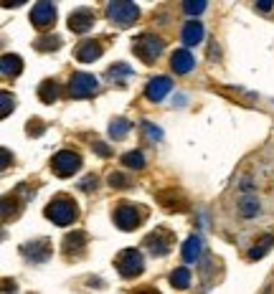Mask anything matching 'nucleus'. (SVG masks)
Returning <instances> with one entry per match:
<instances>
[{
    "mask_svg": "<svg viewBox=\"0 0 274 294\" xmlns=\"http://www.w3.org/2000/svg\"><path fill=\"white\" fill-rule=\"evenodd\" d=\"M46 218L54 220L56 226H68L74 223L76 216H79V208H76V201L68 198V195H56L49 206H46Z\"/></svg>",
    "mask_w": 274,
    "mask_h": 294,
    "instance_id": "f257e3e1",
    "label": "nucleus"
},
{
    "mask_svg": "<svg viewBox=\"0 0 274 294\" xmlns=\"http://www.w3.org/2000/svg\"><path fill=\"white\" fill-rule=\"evenodd\" d=\"M132 51H135V56L140 61L152 64L163 54V41L157 36H152V33H142V36H137L132 41Z\"/></svg>",
    "mask_w": 274,
    "mask_h": 294,
    "instance_id": "f03ea898",
    "label": "nucleus"
},
{
    "mask_svg": "<svg viewBox=\"0 0 274 294\" xmlns=\"http://www.w3.org/2000/svg\"><path fill=\"white\" fill-rule=\"evenodd\" d=\"M137 15H140V8H137L135 3H109L107 5V18L112 23H117L120 28L132 26L137 20Z\"/></svg>",
    "mask_w": 274,
    "mask_h": 294,
    "instance_id": "7ed1b4c3",
    "label": "nucleus"
},
{
    "mask_svg": "<svg viewBox=\"0 0 274 294\" xmlns=\"http://www.w3.org/2000/svg\"><path fill=\"white\" fill-rule=\"evenodd\" d=\"M117 269H120V274L122 277H127V279H132V277H140L142 274V269H145V261H142V254L137 251V249H125V251H120V256H117Z\"/></svg>",
    "mask_w": 274,
    "mask_h": 294,
    "instance_id": "20e7f679",
    "label": "nucleus"
},
{
    "mask_svg": "<svg viewBox=\"0 0 274 294\" xmlns=\"http://www.w3.org/2000/svg\"><path fill=\"white\" fill-rule=\"evenodd\" d=\"M97 86H99L97 76L76 71L68 79V96H74V99H86V96H92V94L97 91Z\"/></svg>",
    "mask_w": 274,
    "mask_h": 294,
    "instance_id": "39448f33",
    "label": "nucleus"
},
{
    "mask_svg": "<svg viewBox=\"0 0 274 294\" xmlns=\"http://www.w3.org/2000/svg\"><path fill=\"white\" fill-rule=\"evenodd\" d=\"M79 167H81V157H79L76 152H71V150H61V152H56V155L51 157V170H54L59 178L74 175Z\"/></svg>",
    "mask_w": 274,
    "mask_h": 294,
    "instance_id": "423d86ee",
    "label": "nucleus"
},
{
    "mask_svg": "<svg viewBox=\"0 0 274 294\" xmlns=\"http://www.w3.org/2000/svg\"><path fill=\"white\" fill-rule=\"evenodd\" d=\"M54 20H56V8H54V3H36V5H33V10H31V23H33L38 31L51 28Z\"/></svg>",
    "mask_w": 274,
    "mask_h": 294,
    "instance_id": "0eeeda50",
    "label": "nucleus"
},
{
    "mask_svg": "<svg viewBox=\"0 0 274 294\" xmlns=\"http://www.w3.org/2000/svg\"><path fill=\"white\" fill-rule=\"evenodd\" d=\"M145 246L155 254V256H165L173 246V233L165 231V228H155L147 238H145Z\"/></svg>",
    "mask_w": 274,
    "mask_h": 294,
    "instance_id": "6e6552de",
    "label": "nucleus"
},
{
    "mask_svg": "<svg viewBox=\"0 0 274 294\" xmlns=\"http://www.w3.org/2000/svg\"><path fill=\"white\" fill-rule=\"evenodd\" d=\"M115 220H117V226H120L122 231H132V228H137V223H140V213H137V208L132 203H117Z\"/></svg>",
    "mask_w": 274,
    "mask_h": 294,
    "instance_id": "1a4fd4ad",
    "label": "nucleus"
},
{
    "mask_svg": "<svg viewBox=\"0 0 274 294\" xmlns=\"http://www.w3.org/2000/svg\"><path fill=\"white\" fill-rule=\"evenodd\" d=\"M170 89H173V81H170L168 76H155V79L147 81V86H145V96H147L150 102H163V99L168 96Z\"/></svg>",
    "mask_w": 274,
    "mask_h": 294,
    "instance_id": "9d476101",
    "label": "nucleus"
},
{
    "mask_svg": "<svg viewBox=\"0 0 274 294\" xmlns=\"http://www.w3.org/2000/svg\"><path fill=\"white\" fill-rule=\"evenodd\" d=\"M94 23V10L92 8H76L71 15H68V28L74 33H86Z\"/></svg>",
    "mask_w": 274,
    "mask_h": 294,
    "instance_id": "9b49d317",
    "label": "nucleus"
},
{
    "mask_svg": "<svg viewBox=\"0 0 274 294\" xmlns=\"http://www.w3.org/2000/svg\"><path fill=\"white\" fill-rule=\"evenodd\" d=\"M157 201H160V206H163L165 211H178V213H186V211H188V201H186L180 193H175V188L160 190V193H157Z\"/></svg>",
    "mask_w": 274,
    "mask_h": 294,
    "instance_id": "f8f14e48",
    "label": "nucleus"
},
{
    "mask_svg": "<svg viewBox=\"0 0 274 294\" xmlns=\"http://www.w3.org/2000/svg\"><path fill=\"white\" fill-rule=\"evenodd\" d=\"M20 254L28 259V261H36V264H41V261H46L49 256H51V243L43 238V241H36V243H26V246H20Z\"/></svg>",
    "mask_w": 274,
    "mask_h": 294,
    "instance_id": "ddd939ff",
    "label": "nucleus"
},
{
    "mask_svg": "<svg viewBox=\"0 0 274 294\" xmlns=\"http://www.w3.org/2000/svg\"><path fill=\"white\" fill-rule=\"evenodd\" d=\"M170 66H173L175 74H188L196 66V61H193V56H191L188 48H178V51L170 56Z\"/></svg>",
    "mask_w": 274,
    "mask_h": 294,
    "instance_id": "4468645a",
    "label": "nucleus"
},
{
    "mask_svg": "<svg viewBox=\"0 0 274 294\" xmlns=\"http://www.w3.org/2000/svg\"><path fill=\"white\" fill-rule=\"evenodd\" d=\"M99 56H102V46H99L97 41H81L79 48H76V59H79L81 64H92V61H97Z\"/></svg>",
    "mask_w": 274,
    "mask_h": 294,
    "instance_id": "2eb2a0df",
    "label": "nucleus"
},
{
    "mask_svg": "<svg viewBox=\"0 0 274 294\" xmlns=\"http://www.w3.org/2000/svg\"><path fill=\"white\" fill-rule=\"evenodd\" d=\"M201 38H203V23H198V20H188V23L183 26L180 41H183L186 46H196V43H201Z\"/></svg>",
    "mask_w": 274,
    "mask_h": 294,
    "instance_id": "dca6fc26",
    "label": "nucleus"
},
{
    "mask_svg": "<svg viewBox=\"0 0 274 294\" xmlns=\"http://www.w3.org/2000/svg\"><path fill=\"white\" fill-rule=\"evenodd\" d=\"M84 243H86V233L84 231H74V233H68L66 238H64V251H66V256H79L81 251H84Z\"/></svg>",
    "mask_w": 274,
    "mask_h": 294,
    "instance_id": "f3484780",
    "label": "nucleus"
},
{
    "mask_svg": "<svg viewBox=\"0 0 274 294\" xmlns=\"http://www.w3.org/2000/svg\"><path fill=\"white\" fill-rule=\"evenodd\" d=\"M20 71H23V61H20V56H15V54H5V56H3V64H0V74H3L5 79H10V76H18Z\"/></svg>",
    "mask_w": 274,
    "mask_h": 294,
    "instance_id": "a211bd4d",
    "label": "nucleus"
},
{
    "mask_svg": "<svg viewBox=\"0 0 274 294\" xmlns=\"http://www.w3.org/2000/svg\"><path fill=\"white\" fill-rule=\"evenodd\" d=\"M201 251H203V241H201L198 236H191V238H188V241L183 243V259H186L188 264L198 261Z\"/></svg>",
    "mask_w": 274,
    "mask_h": 294,
    "instance_id": "6ab92c4d",
    "label": "nucleus"
},
{
    "mask_svg": "<svg viewBox=\"0 0 274 294\" xmlns=\"http://www.w3.org/2000/svg\"><path fill=\"white\" fill-rule=\"evenodd\" d=\"M38 96H41V102L54 104V102H56V96H59V84H56L54 79L41 81V86H38Z\"/></svg>",
    "mask_w": 274,
    "mask_h": 294,
    "instance_id": "aec40b11",
    "label": "nucleus"
},
{
    "mask_svg": "<svg viewBox=\"0 0 274 294\" xmlns=\"http://www.w3.org/2000/svg\"><path fill=\"white\" fill-rule=\"evenodd\" d=\"M272 246H274V236H272V233L262 236V238L254 243V249L249 251V259H252V261H254V259H262V256H264V254H267Z\"/></svg>",
    "mask_w": 274,
    "mask_h": 294,
    "instance_id": "412c9836",
    "label": "nucleus"
},
{
    "mask_svg": "<svg viewBox=\"0 0 274 294\" xmlns=\"http://www.w3.org/2000/svg\"><path fill=\"white\" fill-rule=\"evenodd\" d=\"M170 284L178 287V289H188V287H191V269H188V266H178V269L170 274Z\"/></svg>",
    "mask_w": 274,
    "mask_h": 294,
    "instance_id": "4be33fe9",
    "label": "nucleus"
},
{
    "mask_svg": "<svg viewBox=\"0 0 274 294\" xmlns=\"http://www.w3.org/2000/svg\"><path fill=\"white\" fill-rule=\"evenodd\" d=\"M122 165H127L130 170H142L145 167V155L140 150H132V152L122 155Z\"/></svg>",
    "mask_w": 274,
    "mask_h": 294,
    "instance_id": "5701e85b",
    "label": "nucleus"
},
{
    "mask_svg": "<svg viewBox=\"0 0 274 294\" xmlns=\"http://www.w3.org/2000/svg\"><path fill=\"white\" fill-rule=\"evenodd\" d=\"M132 130V125L127 122V119H115L112 125H109V135L115 137V140H122V137H127V132Z\"/></svg>",
    "mask_w": 274,
    "mask_h": 294,
    "instance_id": "b1692460",
    "label": "nucleus"
},
{
    "mask_svg": "<svg viewBox=\"0 0 274 294\" xmlns=\"http://www.w3.org/2000/svg\"><path fill=\"white\" fill-rule=\"evenodd\" d=\"M239 213H241L244 218H254V216L259 213V201H257V198H244V201L239 203Z\"/></svg>",
    "mask_w": 274,
    "mask_h": 294,
    "instance_id": "393cba45",
    "label": "nucleus"
},
{
    "mask_svg": "<svg viewBox=\"0 0 274 294\" xmlns=\"http://www.w3.org/2000/svg\"><path fill=\"white\" fill-rule=\"evenodd\" d=\"M59 43H61V41H59L56 36H43V38L36 41V48H38V51H54V48H59Z\"/></svg>",
    "mask_w": 274,
    "mask_h": 294,
    "instance_id": "a878e982",
    "label": "nucleus"
},
{
    "mask_svg": "<svg viewBox=\"0 0 274 294\" xmlns=\"http://www.w3.org/2000/svg\"><path fill=\"white\" fill-rule=\"evenodd\" d=\"M0 102H3V107H0V117L5 119V117L10 114V109H15V99H13L8 91H3V94H0Z\"/></svg>",
    "mask_w": 274,
    "mask_h": 294,
    "instance_id": "bb28decb",
    "label": "nucleus"
},
{
    "mask_svg": "<svg viewBox=\"0 0 274 294\" xmlns=\"http://www.w3.org/2000/svg\"><path fill=\"white\" fill-rule=\"evenodd\" d=\"M142 130H145V137H147L150 142H157V140H163V132H160V127H155L152 122H142Z\"/></svg>",
    "mask_w": 274,
    "mask_h": 294,
    "instance_id": "cd10ccee",
    "label": "nucleus"
},
{
    "mask_svg": "<svg viewBox=\"0 0 274 294\" xmlns=\"http://www.w3.org/2000/svg\"><path fill=\"white\" fill-rule=\"evenodd\" d=\"M183 10H186L188 15H198V13L206 10V3L203 0H188V3H183Z\"/></svg>",
    "mask_w": 274,
    "mask_h": 294,
    "instance_id": "c85d7f7f",
    "label": "nucleus"
},
{
    "mask_svg": "<svg viewBox=\"0 0 274 294\" xmlns=\"http://www.w3.org/2000/svg\"><path fill=\"white\" fill-rule=\"evenodd\" d=\"M107 74H109L112 79H120V76H130V74H132V69H130L127 64H115V66H112Z\"/></svg>",
    "mask_w": 274,
    "mask_h": 294,
    "instance_id": "c756f323",
    "label": "nucleus"
},
{
    "mask_svg": "<svg viewBox=\"0 0 274 294\" xmlns=\"http://www.w3.org/2000/svg\"><path fill=\"white\" fill-rule=\"evenodd\" d=\"M43 130H46V127H43V122H41V119H31V122H28V127H26V132H28V135H33V137L43 135Z\"/></svg>",
    "mask_w": 274,
    "mask_h": 294,
    "instance_id": "7c9ffc66",
    "label": "nucleus"
},
{
    "mask_svg": "<svg viewBox=\"0 0 274 294\" xmlns=\"http://www.w3.org/2000/svg\"><path fill=\"white\" fill-rule=\"evenodd\" d=\"M109 185H112V188H127L130 180H127L122 173H112V175H109Z\"/></svg>",
    "mask_w": 274,
    "mask_h": 294,
    "instance_id": "2f4dec72",
    "label": "nucleus"
},
{
    "mask_svg": "<svg viewBox=\"0 0 274 294\" xmlns=\"http://www.w3.org/2000/svg\"><path fill=\"white\" fill-rule=\"evenodd\" d=\"M92 188H97V178H94V175H89V178H84V180H81V190H86V193H89Z\"/></svg>",
    "mask_w": 274,
    "mask_h": 294,
    "instance_id": "473e14b6",
    "label": "nucleus"
},
{
    "mask_svg": "<svg viewBox=\"0 0 274 294\" xmlns=\"http://www.w3.org/2000/svg\"><path fill=\"white\" fill-rule=\"evenodd\" d=\"M94 152H97V155H99V157H109V147L104 145V142H94Z\"/></svg>",
    "mask_w": 274,
    "mask_h": 294,
    "instance_id": "72a5a7b5",
    "label": "nucleus"
},
{
    "mask_svg": "<svg viewBox=\"0 0 274 294\" xmlns=\"http://www.w3.org/2000/svg\"><path fill=\"white\" fill-rule=\"evenodd\" d=\"M132 294H160L155 287H140V289H135Z\"/></svg>",
    "mask_w": 274,
    "mask_h": 294,
    "instance_id": "f704fd0d",
    "label": "nucleus"
},
{
    "mask_svg": "<svg viewBox=\"0 0 274 294\" xmlns=\"http://www.w3.org/2000/svg\"><path fill=\"white\" fill-rule=\"evenodd\" d=\"M257 8H259V10H272V0H259Z\"/></svg>",
    "mask_w": 274,
    "mask_h": 294,
    "instance_id": "c9c22d12",
    "label": "nucleus"
},
{
    "mask_svg": "<svg viewBox=\"0 0 274 294\" xmlns=\"http://www.w3.org/2000/svg\"><path fill=\"white\" fill-rule=\"evenodd\" d=\"M0 155H3V167H8V160H10V157H8V150H3Z\"/></svg>",
    "mask_w": 274,
    "mask_h": 294,
    "instance_id": "e433bc0d",
    "label": "nucleus"
}]
</instances>
